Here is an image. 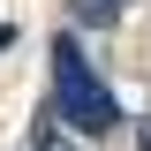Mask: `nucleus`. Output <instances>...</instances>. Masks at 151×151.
I'll return each instance as SVG.
<instances>
[{
  "instance_id": "nucleus-1",
  "label": "nucleus",
  "mask_w": 151,
  "mask_h": 151,
  "mask_svg": "<svg viewBox=\"0 0 151 151\" xmlns=\"http://www.w3.org/2000/svg\"><path fill=\"white\" fill-rule=\"evenodd\" d=\"M53 106H60V121H68V129H83V136H106L113 121H121V106H113V91H106V76L91 68V53H83L76 38H53Z\"/></svg>"
},
{
  "instance_id": "nucleus-3",
  "label": "nucleus",
  "mask_w": 151,
  "mask_h": 151,
  "mask_svg": "<svg viewBox=\"0 0 151 151\" xmlns=\"http://www.w3.org/2000/svg\"><path fill=\"white\" fill-rule=\"evenodd\" d=\"M38 151H76V144H60V129H38Z\"/></svg>"
},
{
  "instance_id": "nucleus-4",
  "label": "nucleus",
  "mask_w": 151,
  "mask_h": 151,
  "mask_svg": "<svg viewBox=\"0 0 151 151\" xmlns=\"http://www.w3.org/2000/svg\"><path fill=\"white\" fill-rule=\"evenodd\" d=\"M136 151H151V113H144V121H136Z\"/></svg>"
},
{
  "instance_id": "nucleus-2",
  "label": "nucleus",
  "mask_w": 151,
  "mask_h": 151,
  "mask_svg": "<svg viewBox=\"0 0 151 151\" xmlns=\"http://www.w3.org/2000/svg\"><path fill=\"white\" fill-rule=\"evenodd\" d=\"M121 8H129V0H76V15H83V23H113Z\"/></svg>"
}]
</instances>
